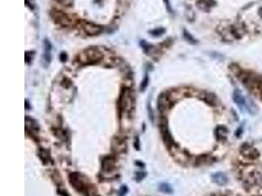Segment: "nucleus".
I'll return each instance as SVG.
<instances>
[{"label": "nucleus", "mask_w": 262, "mask_h": 196, "mask_svg": "<svg viewBox=\"0 0 262 196\" xmlns=\"http://www.w3.org/2000/svg\"><path fill=\"white\" fill-rule=\"evenodd\" d=\"M120 118L128 116L135 109V94L130 87H123L118 99Z\"/></svg>", "instance_id": "1"}, {"label": "nucleus", "mask_w": 262, "mask_h": 196, "mask_svg": "<svg viewBox=\"0 0 262 196\" xmlns=\"http://www.w3.org/2000/svg\"><path fill=\"white\" fill-rule=\"evenodd\" d=\"M103 58V54L97 47H88L83 50L77 56V61L81 65H94L100 62Z\"/></svg>", "instance_id": "2"}, {"label": "nucleus", "mask_w": 262, "mask_h": 196, "mask_svg": "<svg viewBox=\"0 0 262 196\" xmlns=\"http://www.w3.org/2000/svg\"><path fill=\"white\" fill-rule=\"evenodd\" d=\"M70 183L73 185V187L77 191H80L83 193H86L88 196L90 195H95V190H91V185H89V183H88L87 178L83 177L81 174L79 172H73V174L70 175Z\"/></svg>", "instance_id": "3"}, {"label": "nucleus", "mask_w": 262, "mask_h": 196, "mask_svg": "<svg viewBox=\"0 0 262 196\" xmlns=\"http://www.w3.org/2000/svg\"><path fill=\"white\" fill-rule=\"evenodd\" d=\"M173 104H174L173 98L170 95V93H168V92L161 93L157 98V107L161 113L167 112L168 110L172 107Z\"/></svg>", "instance_id": "4"}, {"label": "nucleus", "mask_w": 262, "mask_h": 196, "mask_svg": "<svg viewBox=\"0 0 262 196\" xmlns=\"http://www.w3.org/2000/svg\"><path fill=\"white\" fill-rule=\"evenodd\" d=\"M240 152L243 157L249 160H255L259 157V152L257 149L249 144H243L240 149Z\"/></svg>", "instance_id": "5"}, {"label": "nucleus", "mask_w": 262, "mask_h": 196, "mask_svg": "<svg viewBox=\"0 0 262 196\" xmlns=\"http://www.w3.org/2000/svg\"><path fill=\"white\" fill-rule=\"evenodd\" d=\"M111 148L114 153H124L127 150V141L121 136H115L111 141Z\"/></svg>", "instance_id": "6"}, {"label": "nucleus", "mask_w": 262, "mask_h": 196, "mask_svg": "<svg viewBox=\"0 0 262 196\" xmlns=\"http://www.w3.org/2000/svg\"><path fill=\"white\" fill-rule=\"evenodd\" d=\"M51 17L53 18L58 25L62 26V27H69L72 25V20L68 17L66 14H64L63 12L60 11H52L51 12Z\"/></svg>", "instance_id": "7"}, {"label": "nucleus", "mask_w": 262, "mask_h": 196, "mask_svg": "<svg viewBox=\"0 0 262 196\" xmlns=\"http://www.w3.org/2000/svg\"><path fill=\"white\" fill-rule=\"evenodd\" d=\"M83 27L84 31H86V34L90 36L98 35L101 34L103 30V27L96 25V24H94V23H90V22H84Z\"/></svg>", "instance_id": "8"}, {"label": "nucleus", "mask_w": 262, "mask_h": 196, "mask_svg": "<svg viewBox=\"0 0 262 196\" xmlns=\"http://www.w3.org/2000/svg\"><path fill=\"white\" fill-rule=\"evenodd\" d=\"M101 167L104 172H111L116 168V158L113 155L105 156L101 161Z\"/></svg>", "instance_id": "9"}, {"label": "nucleus", "mask_w": 262, "mask_h": 196, "mask_svg": "<svg viewBox=\"0 0 262 196\" xmlns=\"http://www.w3.org/2000/svg\"><path fill=\"white\" fill-rule=\"evenodd\" d=\"M40 130V127H38V124L29 117H26V131L29 132L30 131V135H35V133L38 132Z\"/></svg>", "instance_id": "10"}, {"label": "nucleus", "mask_w": 262, "mask_h": 196, "mask_svg": "<svg viewBox=\"0 0 262 196\" xmlns=\"http://www.w3.org/2000/svg\"><path fill=\"white\" fill-rule=\"evenodd\" d=\"M227 135H228V130L224 125H219V127L216 128L215 130V136L216 138L220 141H224L227 139Z\"/></svg>", "instance_id": "11"}, {"label": "nucleus", "mask_w": 262, "mask_h": 196, "mask_svg": "<svg viewBox=\"0 0 262 196\" xmlns=\"http://www.w3.org/2000/svg\"><path fill=\"white\" fill-rule=\"evenodd\" d=\"M233 100L241 109H243V107H245L246 101H245L244 97L243 96V94L240 91H238V90L234 91V93H233Z\"/></svg>", "instance_id": "12"}, {"label": "nucleus", "mask_w": 262, "mask_h": 196, "mask_svg": "<svg viewBox=\"0 0 262 196\" xmlns=\"http://www.w3.org/2000/svg\"><path fill=\"white\" fill-rule=\"evenodd\" d=\"M215 5L214 0H197V7L203 11H208Z\"/></svg>", "instance_id": "13"}, {"label": "nucleus", "mask_w": 262, "mask_h": 196, "mask_svg": "<svg viewBox=\"0 0 262 196\" xmlns=\"http://www.w3.org/2000/svg\"><path fill=\"white\" fill-rule=\"evenodd\" d=\"M212 179L215 183H217L218 185H225L228 183L227 177L223 174V172H216L212 177Z\"/></svg>", "instance_id": "14"}, {"label": "nucleus", "mask_w": 262, "mask_h": 196, "mask_svg": "<svg viewBox=\"0 0 262 196\" xmlns=\"http://www.w3.org/2000/svg\"><path fill=\"white\" fill-rule=\"evenodd\" d=\"M38 157L40 158L43 164H48L49 161H51L49 151L45 148H40V150H38Z\"/></svg>", "instance_id": "15"}, {"label": "nucleus", "mask_w": 262, "mask_h": 196, "mask_svg": "<svg viewBox=\"0 0 262 196\" xmlns=\"http://www.w3.org/2000/svg\"><path fill=\"white\" fill-rule=\"evenodd\" d=\"M204 101L206 102L207 104H209L211 106L215 105L216 104V97H215L212 93H209V92H206L204 94V97H203Z\"/></svg>", "instance_id": "16"}, {"label": "nucleus", "mask_w": 262, "mask_h": 196, "mask_svg": "<svg viewBox=\"0 0 262 196\" xmlns=\"http://www.w3.org/2000/svg\"><path fill=\"white\" fill-rule=\"evenodd\" d=\"M159 189L164 193H168V194L172 193V188L168 183H161L159 185Z\"/></svg>", "instance_id": "17"}, {"label": "nucleus", "mask_w": 262, "mask_h": 196, "mask_svg": "<svg viewBox=\"0 0 262 196\" xmlns=\"http://www.w3.org/2000/svg\"><path fill=\"white\" fill-rule=\"evenodd\" d=\"M149 33L153 35V36H159L161 34H163L165 33V29L163 28H157L155 29H153V30H150Z\"/></svg>", "instance_id": "18"}, {"label": "nucleus", "mask_w": 262, "mask_h": 196, "mask_svg": "<svg viewBox=\"0 0 262 196\" xmlns=\"http://www.w3.org/2000/svg\"><path fill=\"white\" fill-rule=\"evenodd\" d=\"M148 83H149V78H148L147 76H145L144 78L142 80V83H141L140 89H141L142 91H144V90L146 89V87L148 86Z\"/></svg>", "instance_id": "19"}, {"label": "nucleus", "mask_w": 262, "mask_h": 196, "mask_svg": "<svg viewBox=\"0 0 262 196\" xmlns=\"http://www.w3.org/2000/svg\"><path fill=\"white\" fill-rule=\"evenodd\" d=\"M145 176H146V172H136L135 178H136V182H141L142 179L144 178Z\"/></svg>", "instance_id": "20"}, {"label": "nucleus", "mask_w": 262, "mask_h": 196, "mask_svg": "<svg viewBox=\"0 0 262 196\" xmlns=\"http://www.w3.org/2000/svg\"><path fill=\"white\" fill-rule=\"evenodd\" d=\"M184 38H186L187 40L189 41V42H190V43H192V44H195V43L196 42V40H195V39L194 37H192V36H191V35H190V34H188L186 30L184 31Z\"/></svg>", "instance_id": "21"}, {"label": "nucleus", "mask_w": 262, "mask_h": 196, "mask_svg": "<svg viewBox=\"0 0 262 196\" xmlns=\"http://www.w3.org/2000/svg\"><path fill=\"white\" fill-rule=\"evenodd\" d=\"M61 85L62 86H64V87H66V88H69L70 87V86L72 85V82L70 81V80H68V78H64V80L62 81V82H61Z\"/></svg>", "instance_id": "22"}, {"label": "nucleus", "mask_w": 262, "mask_h": 196, "mask_svg": "<svg viewBox=\"0 0 262 196\" xmlns=\"http://www.w3.org/2000/svg\"><path fill=\"white\" fill-rule=\"evenodd\" d=\"M128 191V187L126 185H123L119 190V196H125Z\"/></svg>", "instance_id": "23"}, {"label": "nucleus", "mask_w": 262, "mask_h": 196, "mask_svg": "<svg viewBox=\"0 0 262 196\" xmlns=\"http://www.w3.org/2000/svg\"><path fill=\"white\" fill-rule=\"evenodd\" d=\"M134 145H135V147H136V150H140V138H138V136H136V137H135Z\"/></svg>", "instance_id": "24"}, {"label": "nucleus", "mask_w": 262, "mask_h": 196, "mask_svg": "<svg viewBox=\"0 0 262 196\" xmlns=\"http://www.w3.org/2000/svg\"><path fill=\"white\" fill-rule=\"evenodd\" d=\"M147 109H148V116H149V118H150L151 122H153V121H154V114H153V111H152V109H151L150 105H148Z\"/></svg>", "instance_id": "25"}, {"label": "nucleus", "mask_w": 262, "mask_h": 196, "mask_svg": "<svg viewBox=\"0 0 262 196\" xmlns=\"http://www.w3.org/2000/svg\"><path fill=\"white\" fill-rule=\"evenodd\" d=\"M60 59H61V61H62V62H65L67 60V54L65 52L61 53L60 54Z\"/></svg>", "instance_id": "26"}, {"label": "nucleus", "mask_w": 262, "mask_h": 196, "mask_svg": "<svg viewBox=\"0 0 262 196\" xmlns=\"http://www.w3.org/2000/svg\"><path fill=\"white\" fill-rule=\"evenodd\" d=\"M164 1L166 2L167 9H168V11H169V13H172V9H171V6H170V2H169V0H164Z\"/></svg>", "instance_id": "27"}, {"label": "nucleus", "mask_w": 262, "mask_h": 196, "mask_svg": "<svg viewBox=\"0 0 262 196\" xmlns=\"http://www.w3.org/2000/svg\"><path fill=\"white\" fill-rule=\"evenodd\" d=\"M136 164L137 165V166H140L141 168H142H142H144V164H143V163H141V162L136 161Z\"/></svg>", "instance_id": "28"}, {"label": "nucleus", "mask_w": 262, "mask_h": 196, "mask_svg": "<svg viewBox=\"0 0 262 196\" xmlns=\"http://www.w3.org/2000/svg\"><path fill=\"white\" fill-rule=\"evenodd\" d=\"M258 14H259V16H260V17L262 18V7H261L260 9H259V11H258Z\"/></svg>", "instance_id": "29"}, {"label": "nucleus", "mask_w": 262, "mask_h": 196, "mask_svg": "<svg viewBox=\"0 0 262 196\" xmlns=\"http://www.w3.org/2000/svg\"><path fill=\"white\" fill-rule=\"evenodd\" d=\"M261 98H262V89H261Z\"/></svg>", "instance_id": "30"}]
</instances>
